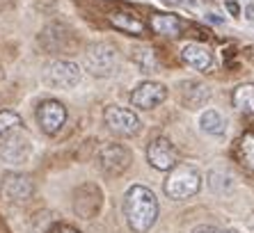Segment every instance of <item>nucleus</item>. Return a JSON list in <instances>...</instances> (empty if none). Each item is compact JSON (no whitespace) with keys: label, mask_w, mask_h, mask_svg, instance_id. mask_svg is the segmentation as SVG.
<instances>
[{"label":"nucleus","mask_w":254,"mask_h":233,"mask_svg":"<svg viewBox=\"0 0 254 233\" xmlns=\"http://www.w3.org/2000/svg\"><path fill=\"white\" fill-rule=\"evenodd\" d=\"M181 58L188 66L197 71H211L213 64H215V59H213V53L208 51V46L204 44H197V41H188L184 48H181Z\"/></svg>","instance_id":"obj_12"},{"label":"nucleus","mask_w":254,"mask_h":233,"mask_svg":"<svg viewBox=\"0 0 254 233\" xmlns=\"http://www.w3.org/2000/svg\"><path fill=\"white\" fill-rule=\"evenodd\" d=\"M32 153V142H30L28 133L23 130H12L9 135H5V142L0 144V158L7 165H21L25 163Z\"/></svg>","instance_id":"obj_5"},{"label":"nucleus","mask_w":254,"mask_h":233,"mask_svg":"<svg viewBox=\"0 0 254 233\" xmlns=\"http://www.w3.org/2000/svg\"><path fill=\"white\" fill-rule=\"evenodd\" d=\"M130 160H133L130 151L122 144H106L99 153V163L103 167V172L106 174H115V176L124 174L126 169H128Z\"/></svg>","instance_id":"obj_10"},{"label":"nucleus","mask_w":254,"mask_h":233,"mask_svg":"<svg viewBox=\"0 0 254 233\" xmlns=\"http://www.w3.org/2000/svg\"><path fill=\"white\" fill-rule=\"evenodd\" d=\"M231 101L236 105V110L254 115V85H238L231 94Z\"/></svg>","instance_id":"obj_16"},{"label":"nucleus","mask_w":254,"mask_h":233,"mask_svg":"<svg viewBox=\"0 0 254 233\" xmlns=\"http://www.w3.org/2000/svg\"><path fill=\"white\" fill-rule=\"evenodd\" d=\"M201 187V174L197 172L192 165H177L174 169H170L165 185V194L174 201H184L188 197H195Z\"/></svg>","instance_id":"obj_2"},{"label":"nucleus","mask_w":254,"mask_h":233,"mask_svg":"<svg viewBox=\"0 0 254 233\" xmlns=\"http://www.w3.org/2000/svg\"><path fill=\"white\" fill-rule=\"evenodd\" d=\"M238 153H241L243 163L254 169V133H245L238 140Z\"/></svg>","instance_id":"obj_20"},{"label":"nucleus","mask_w":254,"mask_h":233,"mask_svg":"<svg viewBox=\"0 0 254 233\" xmlns=\"http://www.w3.org/2000/svg\"><path fill=\"white\" fill-rule=\"evenodd\" d=\"M51 233H80L78 229L69 227V224H55L53 229H51Z\"/></svg>","instance_id":"obj_21"},{"label":"nucleus","mask_w":254,"mask_h":233,"mask_svg":"<svg viewBox=\"0 0 254 233\" xmlns=\"http://www.w3.org/2000/svg\"><path fill=\"white\" fill-rule=\"evenodd\" d=\"M151 28L163 37H179L181 28H184V21L177 14H156V16H151Z\"/></svg>","instance_id":"obj_13"},{"label":"nucleus","mask_w":254,"mask_h":233,"mask_svg":"<svg viewBox=\"0 0 254 233\" xmlns=\"http://www.w3.org/2000/svg\"><path fill=\"white\" fill-rule=\"evenodd\" d=\"M199 126H201V130L208 135H222L227 130V121L220 116V112H215V110L204 112L199 119Z\"/></svg>","instance_id":"obj_17"},{"label":"nucleus","mask_w":254,"mask_h":233,"mask_svg":"<svg viewBox=\"0 0 254 233\" xmlns=\"http://www.w3.org/2000/svg\"><path fill=\"white\" fill-rule=\"evenodd\" d=\"M147 160L154 169H160V172H170V169L177 167L179 163V153L174 149L167 137H156L151 144L147 146Z\"/></svg>","instance_id":"obj_7"},{"label":"nucleus","mask_w":254,"mask_h":233,"mask_svg":"<svg viewBox=\"0 0 254 233\" xmlns=\"http://www.w3.org/2000/svg\"><path fill=\"white\" fill-rule=\"evenodd\" d=\"M218 233H238V231H236V229H220Z\"/></svg>","instance_id":"obj_24"},{"label":"nucleus","mask_w":254,"mask_h":233,"mask_svg":"<svg viewBox=\"0 0 254 233\" xmlns=\"http://www.w3.org/2000/svg\"><path fill=\"white\" fill-rule=\"evenodd\" d=\"M124 215L135 233H147L158 220V199L144 185H133L124 197Z\"/></svg>","instance_id":"obj_1"},{"label":"nucleus","mask_w":254,"mask_h":233,"mask_svg":"<svg viewBox=\"0 0 254 233\" xmlns=\"http://www.w3.org/2000/svg\"><path fill=\"white\" fill-rule=\"evenodd\" d=\"M119 62V53L113 44L108 41H99V44H92V46L85 51V69L92 73V76L106 78L113 76V71L117 69Z\"/></svg>","instance_id":"obj_3"},{"label":"nucleus","mask_w":254,"mask_h":233,"mask_svg":"<svg viewBox=\"0 0 254 233\" xmlns=\"http://www.w3.org/2000/svg\"><path fill=\"white\" fill-rule=\"evenodd\" d=\"M46 82L55 89H73L83 78V69L76 62L69 59H58L46 69Z\"/></svg>","instance_id":"obj_4"},{"label":"nucleus","mask_w":254,"mask_h":233,"mask_svg":"<svg viewBox=\"0 0 254 233\" xmlns=\"http://www.w3.org/2000/svg\"><path fill=\"white\" fill-rule=\"evenodd\" d=\"M167 99V87L160 82H142L130 92V105H135L140 110H151L156 105H160Z\"/></svg>","instance_id":"obj_11"},{"label":"nucleus","mask_w":254,"mask_h":233,"mask_svg":"<svg viewBox=\"0 0 254 233\" xmlns=\"http://www.w3.org/2000/svg\"><path fill=\"white\" fill-rule=\"evenodd\" d=\"M135 62L140 64L142 71H156L158 69V59H156V53L151 48H135Z\"/></svg>","instance_id":"obj_19"},{"label":"nucleus","mask_w":254,"mask_h":233,"mask_svg":"<svg viewBox=\"0 0 254 233\" xmlns=\"http://www.w3.org/2000/svg\"><path fill=\"white\" fill-rule=\"evenodd\" d=\"M103 119H106L108 128L117 135H124V137H130V135L140 133V116L135 115L128 108H122V105H108L106 112H103Z\"/></svg>","instance_id":"obj_6"},{"label":"nucleus","mask_w":254,"mask_h":233,"mask_svg":"<svg viewBox=\"0 0 254 233\" xmlns=\"http://www.w3.org/2000/svg\"><path fill=\"white\" fill-rule=\"evenodd\" d=\"M66 121V108L60 101H44L37 108V123L46 135L60 133Z\"/></svg>","instance_id":"obj_9"},{"label":"nucleus","mask_w":254,"mask_h":233,"mask_svg":"<svg viewBox=\"0 0 254 233\" xmlns=\"http://www.w3.org/2000/svg\"><path fill=\"white\" fill-rule=\"evenodd\" d=\"M108 18H110V23H113L115 28L126 32V35H142V32H144V23L130 12H113Z\"/></svg>","instance_id":"obj_15"},{"label":"nucleus","mask_w":254,"mask_h":233,"mask_svg":"<svg viewBox=\"0 0 254 233\" xmlns=\"http://www.w3.org/2000/svg\"><path fill=\"white\" fill-rule=\"evenodd\" d=\"M208 99V89L199 82H184L181 85V103L190 110H197L204 101Z\"/></svg>","instance_id":"obj_14"},{"label":"nucleus","mask_w":254,"mask_h":233,"mask_svg":"<svg viewBox=\"0 0 254 233\" xmlns=\"http://www.w3.org/2000/svg\"><path fill=\"white\" fill-rule=\"evenodd\" d=\"M227 9H229V12L234 14V16H241V7H238L236 2H231V0L227 2Z\"/></svg>","instance_id":"obj_23"},{"label":"nucleus","mask_w":254,"mask_h":233,"mask_svg":"<svg viewBox=\"0 0 254 233\" xmlns=\"http://www.w3.org/2000/svg\"><path fill=\"white\" fill-rule=\"evenodd\" d=\"M35 192V185L25 174H7L0 183V197L9 204H25Z\"/></svg>","instance_id":"obj_8"},{"label":"nucleus","mask_w":254,"mask_h":233,"mask_svg":"<svg viewBox=\"0 0 254 233\" xmlns=\"http://www.w3.org/2000/svg\"><path fill=\"white\" fill-rule=\"evenodd\" d=\"M16 128H21V116L12 110H0V137H5Z\"/></svg>","instance_id":"obj_18"},{"label":"nucleus","mask_w":254,"mask_h":233,"mask_svg":"<svg viewBox=\"0 0 254 233\" xmlns=\"http://www.w3.org/2000/svg\"><path fill=\"white\" fill-rule=\"evenodd\" d=\"M192 233H218V229L211 227V224H201V227H197Z\"/></svg>","instance_id":"obj_22"}]
</instances>
